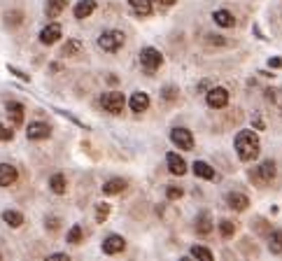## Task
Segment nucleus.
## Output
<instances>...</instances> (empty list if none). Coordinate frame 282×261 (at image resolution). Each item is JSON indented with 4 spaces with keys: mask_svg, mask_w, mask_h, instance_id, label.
I'll use <instances>...</instances> for the list:
<instances>
[{
    "mask_svg": "<svg viewBox=\"0 0 282 261\" xmlns=\"http://www.w3.org/2000/svg\"><path fill=\"white\" fill-rule=\"evenodd\" d=\"M236 154L240 161H254L259 156V136L254 130H240L236 136Z\"/></svg>",
    "mask_w": 282,
    "mask_h": 261,
    "instance_id": "obj_1",
    "label": "nucleus"
},
{
    "mask_svg": "<svg viewBox=\"0 0 282 261\" xmlns=\"http://www.w3.org/2000/svg\"><path fill=\"white\" fill-rule=\"evenodd\" d=\"M98 47L103 51L115 54V51H119L124 47V33L121 30H103L101 38H98Z\"/></svg>",
    "mask_w": 282,
    "mask_h": 261,
    "instance_id": "obj_2",
    "label": "nucleus"
},
{
    "mask_svg": "<svg viewBox=\"0 0 282 261\" xmlns=\"http://www.w3.org/2000/svg\"><path fill=\"white\" fill-rule=\"evenodd\" d=\"M101 105H103V110L110 112V115H119V112L124 110V105H126V98H124L121 91H107V94L101 96Z\"/></svg>",
    "mask_w": 282,
    "mask_h": 261,
    "instance_id": "obj_3",
    "label": "nucleus"
},
{
    "mask_svg": "<svg viewBox=\"0 0 282 261\" xmlns=\"http://www.w3.org/2000/svg\"><path fill=\"white\" fill-rule=\"evenodd\" d=\"M140 65L147 72L159 70L163 65V54L159 49H154V47H145V49L140 51Z\"/></svg>",
    "mask_w": 282,
    "mask_h": 261,
    "instance_id": "obj_4",
    "label": "nucleus"
},
{
    "mask_svg": "<svg viewBox=\"0 0 282 261\" xmlns=\"http://www.w3.org/2000/svg\"><path fill=\"white\" fill-rule=\"evenodd\" d=\"M205 103L212 110H222V107L229 105V91L224 89V86H212L205 94Z\"/></svg>",
    "mask_w": 282,
    "mask_h": 261,
    "instance_id": "obj_5",
    "label": "nucleus"
},
{
    "mask_svg": "<svg viewBox=\"0 0 282 261\" xmlns=\"http://www.w3.org/2000/svg\"><path fill=\"white\" fill-rule=\"evenodd\" d=\"M171 140L173 145H177V150H194V136L189 128H173Z\"/></svg>",
    "mask_w": 282,
    "mask_h": 261,
    "instance_id": "obj_6",
    "label": "nucleus"
},
{
    "mask_svg": "<svg viewBox=\"0 0 282 261\" xmlns=\"http://www.w3.org/2000/svg\"><path fill=\"white\" fill-rule=\"evenodd\" d=\"M51 136V126L45 121H30L26 128V138L28 140H47Z\"/></svg>",
    "mask_w": 282,
    "mask_h": 261,
    "instance_id": "obj_7",
    "label": "nucleus"
},
{
    "mask_svg": "<svg viewBox=\"0 0 282 261\" xmlns=\"http://www.w3.org/2000/svg\"><path fill=\"white\" fill-rule=\"evenodd\" d=\"M124 247H126V240L121 236H117V233H112V236H107L105 240H103L101 250H103V254H119Z\"/></svg>",
    "mask_w": 282,
    "mask_h": 261,
    "instance_id": "obj_8",
    "label": "nucleus"
},
{
    "mask_svg": "<svg viewBox=\"0 0 282 261\" xmlns=\"http://www.w3.org/2000/svg\"><path fill=\"white\" fill-rule=\"evenodd\" d=\"M227 206L231 208V210H236V212H242L247 206H250V198H247L245 194H240V191H229L227 194Z\"/></svg>",
    "mask_w": 282,
    "mask_h": 261,
    "instance_id": "obj_9",
    "label": "nucleus"
},
{
    "mask_svg": "<svg viewBox=\"0 0 282 261\" xmlns=\"http://www.w3.org/2000/svg\"><path fill=\"white\" fill-rule=\"evenodd\" d=\"M61 38V26L59 24H49L45 26V28L40 30V42L42 45H54V42H59Z\"/></svg>",
    "mask_w": 282,
    "mask_h": 261,
    "instance_id": "obj_10",
    "label": "nucleus"
},
{
    "mask_svg": "<svg viewBox=\"0 0 282 261\" xmlns=\"http://www.w3.org/2000/svg\"><path fill=\"white\" fill-rule=\"evenodd\" d=\"M24 112H26V107L21 105V103H16V101L7 103V117H10L12 126H21V124H24Z\"/></svg>",
    "mask_w": 282,
    "mask_h": 261,
    "instance_id": "obj_11",
    "label": "nucleus"
},
{
    "mask_svg": "<svg viewBox=\"0 0 282 261\" xmlns=\"http://www.w3.org/2000/svg\"><path fill=\"white\" fill-rule=\"evenodd\" d=\"M194 224H196V233H198V236H208V233L212 231V217H210V212H208V210L198 212Z\"/></svg>",
    "mask_w": 282,
    "mask_h": 261,
    "instance_id": "obj_12",
    "label": "nucleus"
},
{
    "mask_svg": "<svg viewBox=\"0 0 282 261\" xmlns=\"http://www.w3.org/2000/svg\"><path fill=\"white\" fill-rule=\"evenodd\" d=\"M128 105H131V110L133 112H145L147 107H149V96L145 94V91H136V94L131 96V101H128Z\"/></svg>",
    "mask_w": 282,
    "mask_h": 261,
    "instance_id": "obj_13",
    "label": "nucleus"
},
{
    "mask_svg": "<svg viewBox=\"0 0 282 261\" xmlns=\"http://www.w3.org/2000/svg\"><path fill=\"white\" fill-rule=\"evenodd\" d=\"M166 163H168V171L173 173V175H184L186 173V163L182 156H177L175 152H171V154L166 156Z\"/></svg>",
    "mask_w": 282,
    "mask_h": 261,
    "instance_id": "obj_14",
    "label": "nucleus"
},
{
    "mask_svg": "<svg viewBox=\"0 0 282 261\" xmlns=\"http://www.w3.org/2000/svg\"><path fill=\"white\" fill-rule=\"evenodd\" d=\"M16 177H19V173H16L14 166H10V163H0V187L14 184Z\"/></svg>",
    "mask_w": 282,
    "mask_h": 261,
    "instance_id": "obj_15",
    "label": "nucleus"
},
{
    "mask_svg": "<svg viewBox=\"0 0 282 261\" xmlns=\"http://www.w3.org/2000/svg\"><path fill=\"white\" fill-rule=\"evenodd\" d=\"M93 10H96V0H80L72 12H75V19H86L93 14Z\"/></svg>",
    "mask_w": 282,
    "mask_h": 261,
    "instance_id": "obj_16",
    "label": "nucleus"
},
{
    "mask_svg": "<svg viewBox=\"0 0 282 261\" xmlns=\"http://www.w3.org/2000/svg\"><path fill=\"white\" fill-rule=\"evenodd\" d=\"M192 171H194V175H196V177H203V180H215V168H212L210 163H205V161H194Z\"/></svg>",
    "mask_w": 282,
    "mask_h": 261,
    "instance_id": "obj_17",
    "label": "nucleus"
},
{
    "mask_svg": "<svg viewBox=\"0 0 282 261\" xmlns=\"http://www.w3.org/2000/svg\"><path fill=\"white\" fill-rule=\"evenodd\" d=\"M126 189V180H121V177H112L103 184V194L112 196V194H121V191Z\"/></svg>",
    "mask_w": 282,
    "mask_h": 261,
    "instance_id": "obj_18",
    "label": "nucleus"
},
{
    "mask_svg": "<svg viewBox=\"0 0 282 261\" xmlns=\"http://www.w3.org/2000/svg\"><path fill=\"white\" fill-rule=\"evenodd\" d=\"M212 19H215L217 26H222V28H233V24H236V19H233V14L229 10H217L212 14Z\"/></svg>",
    "mask_w": 282,
    "mask_h": 261,
    "instance_id": "obj_19",
    "label": "nucleus"
},
{
    "mask_svg": "<svg viewBox=\"0 0 282 261\" xmlns=\"http://www.w3.org/2000/svg\"><path fill=\"white\" fill-rule=\"evenodd\" d=\"M273 177H275V161L266 159L261 166H259V180H261V182H271Z\"/></svg>",
    "mask_w": 282,
    "mask_h": 261,
    "instance_id": "obj_20",
    "label": "nucleus"
},
{
    "mask_svg": "<svg viewBox=\"0 0 282 261\" xmlns=\"http://www.w3.org/2000/svg\"><path fill=\"white\" fill-rule=\"evenodd\" d=\"M128 5H131V10L140 16L152 14V0H128Z\"/></svg>",
    "mask_w": 282,
    "mask_h": 261,
    "instance_id": "obj_21",
    "label": "nucleus"
},
{
    "mask_svg": "<svg viewBox=\"0 0 282 261\" xmlns=\"http://www.w3.org/2000/svg\"><path fill=\"white\" fill-rule=\"evenodd\" d=\"M82 49H84V42L77 40V38H70V40L63 45V51H61V54L63 56H77Z\"/></svg>",
    "mask_w": 282,
    "mask_h": 261,
    "instance_id": "obj_22",
    "label": "nucleus"
},
{
    "mask_svg": "<svg viewBox=\"0 0 282 261\" xmlns=\"http://www.w3.org/2000/svg\"><path fill=\"white\" fill-rule=\"evenodd\" d=\"M3 219H5V224L12 226V229H19V226L24 224V215L16 210H5L3 212Z\"/></svg>",
    "mask_w": 282,
    "mask_h": 261,
    "instance_id": "obj_23",
    "label": "nucleus"
},
{
    "mask_svg": "<svg viewBox=\"0 0 282 261\" xmlns=\"http://www.w3.org/2000/svg\"><path fill=\"white\" fill-rule=\"evenodd\" d=\"M268 250H271V254H282V231H271Z\"/></svg>",
    "mask_w": 282,
    "mask_h": 261,
    "instance_id": "obj_24",
    "label": "nucleus"
},
{
    "mask_svg": "<svg viewBox=\"0 0 282 261\" xmlns=\"http://www.w3.org/2000/svg\"><path fill=\"white\" fill-rule=\"evenodd\" d=\"M49 187H51V191H54V194H66L68 182H66V177L61 175V173H56V175H51Z\"/></svg>",
    "mask_w": 282,
    "mask_h": 261,
    "instance_id": "obj_25",
    "label": "nucleus"
},
{
    "mask_svg": "<svg viewBox=\"0 0 282 261\" xmlns=\"http://www.w3.org/2000/svg\"><path fill=\"white\" fill-rule=\"evenodd\" d=\"M47 16H51V19H54V16H59L61 12L66 10V0H47Z\"/></svg>",
    "mask_w": 282,
    "mask_h": 261,
    "instance_id": "obj_26",
    "label": "nucleus"
},
{
    "mask_svg": "<svg viewBox=\"0 0 282 261\" xmlns=\"http://www.w3.org/2000/svg\"><path fill=\"white\" fill-rule=\"evenodd\" d=\"M82 238H84V231H82V226H80V224H72V229L68 231V243H70V245H80Z\"/></svg>",
    "mask_w": 282,
    "mask_h": 261,
    "instance_id": "obj_27",
    "label": "nucleus"
},
{
    "mask_svg": "<svg viewBox=\"0 0 282 261\" xmlns=\"http://www.w3.org/2000/svg\"><path fill=\"white\" fill-rule=\"evenodd\" d=\"M189 254L194 256V259H203V261H212V252L208 250V247H201V245H194L192 252Z\"/></svg>",
    "mask_w": 282,
    "mask_h": 261,
    "instance_id": "obj_28",
    "label": "nucleus"
},
{
    "mask_svg": "<svg viewBox=\"0 0 282 261\" xmlns=\"http://www.w3.org/2000/svg\"><path fill=\"white\" fill-rule=\"evenodd\" d=\"M219 233H222L224 238H231L233 233H236V224H233L231 219H222L219 221Z\"/></svg>",
    "mask_w": 282,
    "mask_h": 261,
    "instance_id": "obj_29",
    "label": "nucleus"
},
{
    "mask_svg": "<svg viewBox=\"0 0 282 261\" xmlns=\"http://www.w3.org/2000/svg\"><path fill=\"white\" fill-rule=\"evenodd\" d=\"M107 217H110V206H107V203H98L96 206V221L103 224Z\"/></svg>",
    "mask_w": 282,
    "mask_h": 261,
    "instance_id": "obj_30",
    "label": "nucleus"
},
{
    "mask_svg": "<svg viewBox=\"0 0 282 261\" xmlns=\"http://www.w3.org/2000/svg\"><path fill=\"white\" fill-rule=\"evenodd\" d=\"M5 21L10 26H19L21 21H24V14H21L19 10H12V12H7V14H5Z\"/></svg>",
    "mask_w": 282,
    "mask_h": 261,
    "instance_id": "obj_31",
    "label": "nucleus"
},
{
    "mask_svg": "<svg viewBox=\"0 0 282 261\" xmlns=\"http://www.w3.org/2000/svg\"><path fill=\"white\" fill-rule=\"evenodd\" d=\"M182 187H168L166 189V196H168V201H177V198H182Z\"/></svg>",
    "mask_w": 282,
    "mask_h": 261,
    "instance_id": "obj_32",
    "label": "nucleus"
},
{
    "mask_svg": "<svg viewBox=\"0 0 282 261\" xmlns=\"http://www.w3.org/2000/svg\"><path fill=\"white\" fill-rule=\"evenodd\" d=\"M7 70H10V75L19 77L21 82H30V75H26L24 70H19V68H14V65H7Z\"/></svg>",
    "mask_w": 282,
    "mask_h": 261,
    "instance_id": "obj_33",
    "label": "nucleus"
},
{
    "mask_svg": "<svg viewBox=\"0 0 282 261\" xmlns=\"http://www.w3.org/2000/svg\"><path fill=\"white\" fill-rule=\"evenodd\" d=\"M163 98H166V101H175V98H177V89H175V86H163Z\"/></svg>",
    "mask_w": 282,
    "mask_h": 261,
    "instance_id": "obj_34",
    "label": "nucleus"
},
{
    "mask_svg": "<svg viewBox=\"0 0 282 261\" xmlns=\"http://www.w3.org/2000/svg\"><path fill=\"white\" fill-rule=\"evenodd\" d=\"M14 138V130H10L7 126L0 124V140H12Z\"/></svg>",
    "mask_w": 282,
    "mask_h": 261,
    "instance_id": "obj_35",
    "label": "nucleus"
},
{
    "mask_svg": "<svg viewBox=\"0 0 282 261\" xmlns=\"http://www.w3.org/2000/svg\"><path fill=\"white\" fill-rule=\"evenodd\" d=\"M45 224L49 226V231H56L61 221H59V217H47V219H45Z\"/></svg>",
    "mask_w": 282,
    "mask_h": 261,
    "instance_id": "obj_36",
    "label": "nucleus"
},
{
    "mask_svg": "<svg viewBox=\"0 0 282 261\" xmlns=\"http://www.w3.org/2000/svg\"><path fill=\"white\" fill-rule=\"evenodd\" d=\"M268 65H271V68H282V56H271Z\"/></svg>",
    "mask_w": 282,
    "mask_h": 261,
    "instance_id": "obj_37",
    "label": "nucleus"
},
{
    "mask_svg": "<svg viewBox=\"0 0 282 261\" xmlns=\"http://www.w3.org/2000/svg\"><path fill=\"white\" fill-rule=\"evenodd\" d=\"M208 45H224L222 35H208Z\"/></svg>",
    "mask_w": 282,
    "mask_h": 261,
    "instance_id": "obj_38",
    "label": "nucleus"
},
{
    "mask_svg": "<svg viewBox=\"0 0 282 261\" xmlns=\"http://www.w3.org/2000/svg\"><path fill=\"white\" fill-rule=\"evenodd\" d=\"M49 259H61V261H68V254H51Z\"/></svg>",
    "mask_w": 282,
    "mask_h": 261,
    "instance_id": "obj_39",
    "label": "nucleus"
},
{
    "mask_svg": "<svg viewBox=\"0 0 282 261\" xmlns=\"http://www.w3.org/2000/svg\"><path fill=\"white\" fill-rule=\"evenodd\" d=\"M254 126H257V128H259V130H261V128H264V121H261V119H259V117H254Z\"/></svg>",
    "mask_w": 282,
    "mask_h": 261,
    "instance_id": "obj_40",
    "label": "nucleus"
},
{
    "mask_svg": "<svg viewBox=\"0 0 282 261\" xmlns=\"http://www.w3.org/2000/svg\"><path fill=\"white\" fill-rule=\"evenodd\" d=\"M161 5H173V3H177V0H159Z\"/></svg>",
    "mask_w": 282,
    "mask_h": 261,
    "instance_id": "obj_41",
    "label": "nucleus"
}]
</instances>
